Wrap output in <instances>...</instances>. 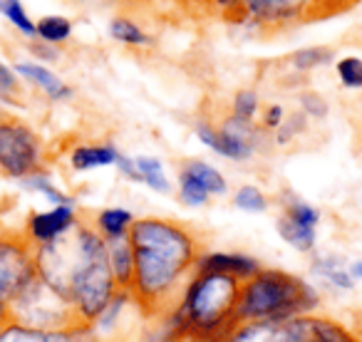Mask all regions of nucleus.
Returning a JSON list of instances; mask_svg holds the SVG:
<instances>
[{"label": "nucleus", "instance_id": "412c9836", "mask_svg": "<svg viewBox=\"0 0 362 342\" xmlns=\"http://www.w3.org/2000/svg\"><path fill=\"white\" fill-rule=\"evenodd\" d=\"M21 184L25 189H30V191L42 194V196H45L52 206H75L72 196H67L65 191H60V189L50 182V177H47V174H42V171H37V174H33V177L21 179Z\"/></svg>", "mask_w": 362, "mask_h": 342}, {"label": "nucleus", "instance_id": "f8f14e48", "mask_svg": "<svg viewBox=\"0 0 362 342\" xmlns=\"http://www.w3.org/2000/svg\"><path fill=\"white\" fill-rule=\"evenodd\" d=\"M199 271H214L223 273V276L238 278V281H248L261 271V263L251 256H243V253H204L202 261H199Z\"/></svg>", "mask_w": 362, "mask_h": 342}, {"label": "nucleus", "instance_id": "72a5a7b5", "mask_svg": "<svg viewBox=\"0 0 362 342\" xmlns=\"http://www.w3.org/2000/svg\"><path fill=\"white\" fill-rule=\"evenodd\" d=\"M283 119H286V110H283L281 105H271L263 112V124H266V129H278V126L283 124Z\"/></svg>", "mask_w": 362, "mask_h": 342}, {"label": "nucleus", "instance_id": "ddd939ff", "mask_svg": "<svg viewBox=\"0 0 362 342\" xmlns=\"http://www.w3.org/2000/svg\"><path fill=\"white\" fill-rule=\"evenodd\" d=\"M105 243H107V261H110L112 276H115L119 290L129 295L132 278H134V256H132L129 236L112 238V241H105Z\"/></svg>", "mask_w": 362, "mask_h": 342}, {"label": "nucleus", "instance_id": "aec40b11", "mask_svg": "<svg viewBox=\"0 0 362 342\" xmlns=\"http://www.w3.org/2000/svg\"><path fill=\"white\" fill-rule=\"evenodd\" d=\"M276 231L281 233L283 241H286L291 248H296V251H300V253L315 251V243H317L315 228L303 226V223H296V221H291V218L281 213V216L276 218Z\"/></svg>", "mask_w": 362, "mask_h": 342}, {"label": "nucleus", "instance_id": "9d476101", "mask_svg": "<svg viewBox=\"0 0 362 342\" xmlns=\"http://www.w3.org/2000/svg\"><path fill=\"white\" fill-rule=\"evenodd\" d=\"M77 223V213L72 206H55L50 211L30 213L25 223V233L35 248L55 243L57 238H62L65 233H70Z\"/></svg>", "mask_w": 362, "mask_h": 342}, {"label": "nucleus", "instance_id": "bb28decb", "mask_svg": "<svg viewBox=\"0 0 362 342\" xmlns=\"http://www.w3.org/2000/svg\"><path fill=\"white\" fill-rule=\"evenodd\" d=\"M258 107H261L258 92L256 90H241V92H236V97H233L231 114L238 117V119L253 122V119H256V114H258Z\"/></svg>", "mask_w": 362, "mask_h": 342}, {"label": "nucleus", "instance_id": "f3484780", "mask_svg": "<svg viewBox=\"0 0 362 342\" xmlns=\"http://www.w3.org/2000/svg\"><path fill=\"white\" fill-rule=\"evenodd\" d=\"M117 159H119V151L112 144H85V146H77L70 154V164L75 171H90L97 169V166H110L117 164Z\"/></svg>", "mask_w": 362, "mask_h": 342}, {"label": "nucleus", "instance_id": "4be33fe9", "mask_svg": "<svg viewBox=\"0 0 362 342\" xmlns=\"http://www.w3.org/2000/svg\"><path fill=\"white\" fill-rule=\"evenodd\" d=\"M35 35L45 45H60L72 35V23L62 16H47L35 25Z\"/></svg>", "mask_w": 362, "mask_h": 342}, {"label": "nucleus", "instance_id": "9b49d317", "mask_svg": "<svg viewBox=\"0 0 362 342\" xmlns=\"http://www.w3.org/2000/svg\"><path fill=\"white\" fill-rule=\"evenodd\" d=\"M117 166H119L122 174H124L127 179H132V182L146 184V187L159 194L171 191V184L164 174V166H161V161L154 159V156H136V159H132V156L119 154Z\"/></svg>", "mask_w": 362, "mask_h": 342}, {"label": "nucleus", "instance_id": "2eb2a0df", "mask_svg": "<svg viewBox=\"0 0 362 342\" xmlns=\"http://www.w3.org/2000/svg\"><path fill=\"white\" fill-rule=\"evenodd\" d=\"M197 136L209 146V149H214L216 154L226 156V159L246 161V159H251V156H253V151L248 149V146L228 139L226 134H221V131H218V126L209 124V122H199V124H197Z\"/></svg>", "mask_w": 362, "mask_h": 342}, {"label": "nucleus", "instance_id": "20e7f679", "mask_svg": "<svg viewBox=\"0 0 362 342\" xmlns=\"http://www.w3.org/2000/svg\"><path fill=\"white\" fill-rule=\"evenodd\" d=\"M317 290L303 278L278 268H261L253 278L241 283L238 322H281L310 315L317 307Z\"/></svg>", "mask_w": 362, "mask_h": 342}, {"label": "nucleus", "instance_id": "c9c22d12", "mask_svg": "<svg viewBox=\"0 0 362 342\" xmlns=\"http://www.w3.org/2000/svg\"><path fill=\"white\" fill-rule=\"evenodd\" d=\"M214 3H216L218 8H223V11H233V8H236V11H241L238 0H214Z\"/></svg>", "mask_w": 362, "mask_h": 342}, {"label": "nucleus", "instance_id": "7c9ffc66", "mask_svg": "<svg viewBox=\"0 0 362 342\" xmlns=\"http://www.w3.org/2000/svg\"><path fill=\"white\" fill-rule=\"evenodd\" d=\"M305 119H308V117L303 114V112H296V114L286 117V119H283V124L276 129V141H278V144H288V141H293L296 136H300V131L305 129Z\"/></svg>", "mask_w": 362, "mask_h": 342}, {"label": "nucleus", "instance_id": "4468645a", "mask_svg": "<svg viewBox=\"0 0 362 342\" xmlns=\"http://www.w3.org/2000/svg\"><path fill=\"white\" fill-rule=\"evenodd\" d=\"M16 72L23 77V80H28L35 87H40L50 100H67V97L72 95V90L55 75V72H50L47 67L37 65V62H18Z\"/></svg>", "mask_w": 362, "mask_h": 342}, {"label": "nucleus", "instance_id": "dca6fc26", "mask_svg": "<svg viewBox=\"0 0 362 342\" xmlns=\"http://www.w3.org/2000/svg\"><path fill=\"white\" fill-rule=\"evenodd\" d=\"M310 271L313 276L330 283L337 290H352L355 288V278L350 273V266H345V261L337 256H315L310 263Z\"/></svg>", "mask_w": 362, "mask_h": 342}, {"label": "nucleus", "instance_id": "39448f33", "mask_svg": "<svg viewBox=\"0 0 362 342\" xmlns=\"http://www.w3.org/2000/svg\"><path fill=\"white\" fill-rule=\"evenodd\" d=\"M11 322L40 332H67L90 327L77 310L40 276H35L11 302Z\"/></svg>", "mask_w": 362, "mask_h": 342}, {"label": "nucleus", "instance_id": "393cba45", "mask_svg": "<svg viewBox=\"0 0 362 342\" xmlns=\"http://www.w3.org/2000/svg\"><path fill=\"white\" fill-rule=\"evenodd\" d=\"M0 16L8 18L23 35L35 37V23L30 20V16H28V11L23 8L21 0H0Z\"/></svg>", "mask_w": 362, "mask_h": 342}, {"label": "nucleus", "instance_id": "423d86ee", "mask_svg": "<svg viewBox=\"0 0 362 342\" xmlns=\"http://www.w3.org/2000/svg\"><path fill=\"white\" fill-rule=\"evenodd\" d=\"M35 243L25 231L0 233V330L11 325V302L37 276Z\"/></svg>", "mask_w": 362, "mask_h": 342}, {"label": "nucleus", "instance_id": "1a4fd4ad", "mask_svg": "<svg viewBox=\"0 0 362 342\" xmlns=\"http://www.w3.org/2000/svg\"><path fill=\"white\" fill-rule=\"evenodd\" d=\"M238 6L241 16L256 20L258 25H281L322 13L320 0H238Z\"/></svg>", "mask_w": 362, "mask_h": 342}, {"label": "nucleus", "instance_id": "0eeeda50", "mask_svg": "<svg viewBox=\"0 0 362 342\" xmlns=\"http://www.w3.org/2000/svg\"><path fill=\"white\" fill-rule=\"evenodd\" d=\"M42 166L40 136L23 119L0 117V174L11 179H25Z\"/></svg>", "mask_w": 362, "mask_h": 342}, {"label": "nucleus", "instance_id": "e433bc0d", "mask_svg": "<svg viewBox=\"0 0 362 342\" xmlns=\"http://www.w3.org/2000/svg\"><path fill=\"white\" fill-rule=\"evenodd\" d=\"M350 273H352V278H355V281H362V261H355L350 266Z\"/></svg>", "mask_w": 362, "mask_h": 342}, {"label": "nucleus", "instance_id": "f03ea898", "mask_svg": "<svg viewBox=\"0 0 362 342\" xmlns=\"http://www.w3.org/2000/svg\"><path fill=\"white\" fill-rule=\"evenodd\" d=\"M35 263L37 276L55 288L90 327L119 293L107 261V243L92 221H77L70 233L40 246Z\"/></svg>", "mask_w": 362, "mask_h": 342}, {"label": "nucleus", "instance_id": "c85d7f7f", "mask_svg": "<svg viewBox=\"0 0 362 342\" xmlns=\"http://www.w3.org/2000/svg\"><path fill=\"white\" fill-rule=\"evenodd\" d=\"M0 342H50V332L30 330V327L11 322L0 330Z\"/></svg>", "mask_w": 362, "mask_h": 342}, {"label": "nucleus", "instance_id": "6ab92c4d", "mask_svg": "<svg viewBox=\"0 0 362 342\" xmlns=\"http://www.w3.org/2000/svg\"><path fill=\"white\" fill-rule=\"evenodd\" d=\"M92 223H95V228L100 231V236L105 238V241H112V238L129 236L134 216H132L127 208H102V211H97Z\"/></svg>", "mask_w": 362, "mask_h": 342}, {"label": "nucleus", "instance_id": "5701e85b", "mask_svg": "<svg viewBox=\"0 0 362 342\" xmlns=\"http://www.w3.org/2000/svg\"><path fill=\"white\" fill-rule=\"evenodd\" d=\"M110 35L115 37L117 42H124V45H134V47H141V45H149V35L136 25L134 20L129 18H115L110 23Z\"/></svg>", "mask_w": 362, "mask_h": 342}, {"label": "nucleus", "instance_id": "f704fd0d", "mask_svg": "<svg viewBox=\"0 0 362 342\" xmlns=\"http://www.w3.org/2000/svg\"><path fill=\"white\" fill-rule=\"evenodd\" d=\"M355 0H320V6H330V11H342V8L352 6Z\"/></svg>", "mask_w": 362, "mask_h": 342}, {"label": "nucleus", "instance_id": "6e6552de", "mask_svg": "<svg viewBox=\"0 0 362 342\" xmlns=\"http://www.w3.org/2000/svg\"><path fill=\"white\" fill-rule=\"evenodd\" d=\"M226 342H313V315L241 325Z\"/></svg>", "mask_w": 362, "mask_h": 342}, {"label": "nucleus", "instance_id": "f257e3e1", "mask_svg": "<svg viewBox=\"0 0 362 342\" xmlns=\"http://www.w3.org/2000/svg\"><path fill=\"white\" fill-rule=\"evenodd\" d=\"M134 278L129 297L146 320H161L174 312L206 253L202 233L174 218H134L129 228Z\"/></svg>", "mask_w": 362, "mask_h": 342}, {"label": "nucleus", "instance_id": "7ed1b4c3", "mask_svg": "<svg viewBox=\"0 0 362 342\" xmlns=\"http://www.w3.org/2000/svg\"><path fill=\"white\" fill-rule=\"evenodd\" d=\"M238 297V278L197 268L176 307L187 327V342H226L241 327L236 315Z\"/></svg>", "mask_w": 362, "mask_h": 342}, {"label": "nucleus", "instance_id": "cd10ccee", "mask_svg": "<svg viewBox=\"0 0 362 342\" xmlns=\"http://www.w3.org/2000/svg\"><path fill=\"white\" fill-rule=\"evenodd\" d=\"M335 70L345 87H350V90H362V57H355V55L342 57L335 65Z\"/></svg>", "mask_w": 362, "mask_h": 342}, {"label": "nucleus", "instance_id": "a878e982", "mask_svg": "<svg viewBox=\"0 0 362 342\" xmlns=\"http://www.w3.org/2000/svg\"><path fill=\"white\" fill-rule=\"evenodd\" d=\"M233 204H236L241 211L248 213H263L268 208V199L266 194L258 187H241L233 196Z\"/></svg>", "mask_w": 362, "mask_h": 342}, {"label": "nucleus", "instance_id": "473e14b6", "mask_svg": "<svg viewBox=\"0 0 362 342\" xmlns=\"http://www.w3.org/2000/svg\"><path fill=\"white\" fill-rule=\"evenodd\" d=\"M21 85H18V72L11 70L6 62L0 60V95L3 97H11V95H18Z\"/></svg>", "mask_w": 362, "mask_h": 342}, {"label": "nucleus", "instance_id": "c756f323", "mask_svg": "<svg viewBox=\"0 0 362 342\" xmlns=\"http://www.w3.org/2000/svg\"><path fill=\"white\" fill-rule=\"evenodd\" d=\"M179 196L187 206H204L209 201V194L187 174H179Z\"/></svg>", "mask_w": 362, "mask_h": 342}, {"label": "nucleus", "instance_id": "2f4dec72", "mask_svg": "<svg viewBox=\"0 0 362 342\" xmlns=\"http://www.w3.org/2000/svg\"><path fill=\"white\" fill-rule=\"evenodd\" d=\"M300 107L305 117H317V119H320V117L327 114V102L322 100L320 95H315V92H303Z\"/></svg>", "mask_w": 362, "mask_h": 342}, {"label": "nucleus", "instance_id": "b1692460", "mask_svg": "<svg viewBox=\"0 0 362 342\" xmlns=\"http://www.w3.org/2000/svg\"><path fill=\"white\" fill-rule=\"evenodd\" d=\"M335 52L330 47H303V50L293 52L288 60L291 65L296 67L298 72H308V70H315V67H322L327 62H332Z\"/></svg>", "mask_w": 362, "mask_h": 342}, {"label": "nucleus", "instance_id": "a211bd4d", "mask_svg": "<svg viewBox=\"0 0 362 342\" xmlns=\"http://www.w3.org/2000/svg\"><path fill=\"white\" fill-rule=\"evenodd\" d=\"M181 174L192 177L194 182H197L199 187L209 194V196H223L226 189H228L226 179L221 177V171L214 169V166L206 164V161H199V159L187 161V164L181 166Z\"/></svg>", "mask_w": 362, "mask_h": 342}]
</instances>
